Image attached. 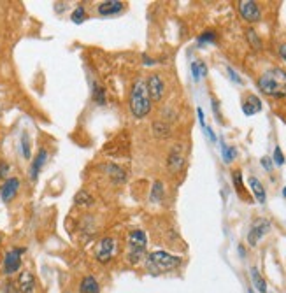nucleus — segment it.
I'll return each instance as SVG.
<instances>
[{"label":"nucleus","instance_id":"nucleus-13","mask_svg":"<svg viewBox=\"0 0 286 293\" xmlns=\"http://www.w3.org/2000/svg\"><path fill=\"white\" fill-rule=\"evenodd\" d=\"M46 162H48V151L42 148V149H39L37 156L34 158V160H32V163H30V171H28V176H30L32 181H37L40 169L46 165Z\"/></svg>","mask_w":286,"mask_h":293},{"label":"nucleus","instance_id":"nucleus-5","mask_svg":"<svg viewBox=\"0 0 286 293\" xmlns=\"http://www.w3.org/2000/svg\"><path fill=\"white\" fill-rule=\"evenodd\" d=\"M23 254H25V248H11V250L4 254L2 269H4L5 276H13V274H16V272L21 269Z\"/></svg>","mask_w":286,"mask_h":293},{"label":"nucleus","instance_id":"nucleus-30","mask_svg":"<svg viewBox=\"0 0 286 293\" xmlns=\"http://www.w3.org/2000/svg\"><path fill=\"white\" fill-rule=\"evenodd\" d=\"M216 40V34L214 32H204L200 37H198V42L204 44V42H214Z\"/></svg>","mask_w":286,"mask_h":293},{"label":"nucleus","instance_id":"nucleus-25","mask_svg":"<svg viewBox=\"0 0 286 293\" xmlns=\"http://www.w3.org/2000/svg\"><path fill=\"white\" fill-rule=\"evenodd\" d=\"M93 100L97 102L98 105H104L106 104V90L102 86H97V84H93Z\"/></svg>","mask_w":286,"mask_h":293},{"label":"nucleus","instance_id":"nucleus-7","mask_svg":"<svg viewBox=\"0 0 286 293\" xmlns=\"http://www.w3.org/2000/svg\"><path fill=\"white\" fill-rule=\"evenodd\" d=\"M146 88H148V95H150L151 100L160 102L165 95V83L160 74H151L148 78V83H146Z\"/></svg>","mask_w":286,"mask_h":293},{"label":"nucleus","instance_id":"nucleus-17","mask_svg":"<svg viewBox=\"0 0 286 293\" xmlns=\"http://www.w3.org/2000/svg\"><path fill=\"white\" fill-rule=\"evenodd\" d=\"M249 188H251V192H253V195H255V198L256 200L260 202V204H265V200H267V195H265V188H264V184L260 183L256 177H253L251 176L249 177Z\"/></svg>","mask_w":286,"mask_h":293},{"label":"nucleus","instance_id":"nucleus-35","mask_svg":"<svg viewBox=\"0 0 286 293\" xmlns=\"http://www.w3.org/2000/svg\"><path fill=\"white\" fill-rule=\"evenodd\" d=\"M198 121H200V125H202V128H206V121H204V111L202 109H198Z\"/></svg>","mask_w":286,"mask_h":293},{"label":"nucleus","instance_id":"nucleus-8","mask_svg":"<svg viewBox=\"0 0 286 293\" xmlns=\"http://www.w3.org/2000/svg\"><path fill=\"white\" fill-rule=\"evenodd\" d=\"M239 13H241L242 20H246L248 23H256L262 18V11H260L258 4L253 0H241L239 2Z\"/></svg>","mask_w":286,"mask_h":293},{"label":"nucleus","instance_id":"nucleus-14","mask_svg":"<svg viewBox=\"0 0 286 293\" xmlns=\"http://www.w3.org/2000/svg\"><path fill=\"white\" fill-rule=\"evenodd\" d=\"M185 163V155H183V148L181 144L174 146L171 149V153H169V160H167V165L171 169V172H177L181 171V167Z\"/></svg>","mask_w":286,"mask_h":293},{"label":"nucleus","instance_id":"nucleus-3","mask_svg":"<svg viewBox=\"0 0 286 293\" xmlns=\"http://www.w3.org/2000/svg\"><path fill=\"white\" fill-rule=\"evenodd\" d=\"M146 271L151 274H162V272H169L177 269L183 263V260L176 254H171L167 251H151L150 254H146Z\"/></svg>","mask_w":286,"mask_h":293},{"label":"nucleus","instance_id":"nucleus-23","mask_svg":"<svg viewBox=\"0 0 286 293\" xmlns=\"http://www.w3.org/2000/svg\"><path fill=\"white\" fill-rule=\"evenodd\" d=\"M163 197H165L163 183H162V181H156V183L153 184V188H151V200L160 202V200H163Z\"/></svg>","mask_w":286,"mask_h":293},{"label":"nucleus","instance_id":"nucleus-28","mask_svg":"<svg viewBox=\"0 0 286 293\" xmlns=\"http://www.w3.org/2000/svg\"><path fill=\"white\" fill-rule=\"evenodd\" d=\"M232 181H233V184H235L237 192H242V190H244V186H242V174H241V171L232 172Z\"/></svg>","mask_w":286,"mask_h":293},{"label":"nucleus","instance_id":"nucleus-12","mask_svg":"<svg viewBox=\"0 0 286 293\" xmlns=\"http://www.w3.org/2000/svg\"><path fill=\"white\" fill-rule=\"evenodd\" d=\"M125 4L119 0H107V2H100L97 7L100 16H116V14L123 13Z\"/></svg>","mask_w":286,"mask_h":293},{"label":"nucleus","instance_id":"nucleus-4","mask_svg":"<svg viewBox=\"0 0 286 293\" xmlns=\"http://www.w3.org/2000/svg\"><path fill=\"white\" fill-rule=\"evenodd\" d=\"M146 248H148V237L142 230L135 228L130 230L127 239V262L137 265L146 258Z\"/></svg>","mask_w":286,"mask_h":293},{"label":"nucleus","instance_id":"nucleus-22","mask_svg":"<svg viewBox=\"0 0 286 293\" xmlns=\"http://www.w3.org/2000/svg\"><path fill=\"white\" fill-rule=\"evenodd\" d=\"M153 132L156 137H163V139H165V137L171 136V127H169L167 123L156 121V123H153Z\"/></svg>","mask_w":286,"mask_h":293},{"label":"nucleus","instance_id":"nucleus-34","mask_svg":"<svg viewBox=\"0 0 286 293\" xmlns=\"http://www.w3.org/2000/svg\"><path fill=\"white\" fill-rule=\"evenodd\" d=\"M262 165H264L267 171H270V169H272V162H270V158H267V156L262 158Z\"/></svg>","mask_w":286,"mask_h":293},{"label":"nucleus","instance_id":"nucleus-19","mask_svg":"<svg viewBox=\"0 0 286 293\" xmlns=\"http://www.w3.org/2000/svg\"><path fill=\"white\" fill-rule=\"evenodd\" d=\"M74 202H76V206H81V207H92L93 204H95L92 195H90L88 192H84V190H81V192L76 195Z\"/></svg>","mask_w":286,"mask_h":293},{"label":"nucleus","instance_id":"nucleus-10","mask_svg":"<svg viewBox=\"0 0 286 293\" xmlns=\"http://www.w3.org/2000/svg\"><path fill=\"white\" fill-rule=\"evenodd\" d=\"M19 192V179L18 177H7L0 186V198L4 202H11Z\"/></svg>","mask_w":286,"mask_h":293},{"label":"nucleus","instance_id":"nucleus-18","mask_svg":"<svg viewBox=\"0 0 286 293\" xmlns=\"http://www.w3.org/2000/svg\"><path fill=\"white\" fill-rule=\"evenodd\" d=\"M106 172L107 176H109L111 179L114 181V183H123L125 177H127V174H125V171L121 169V167L114 165V163H109V165H106Z\"/></svg>","mask_w":286,"mask_h":293},{"label":"nucleus","instance_id":"nucleus-37","mask_svg":"<svg viewBox=\"0 0 286 293\" xmlns=\"http://www.w3.org/2000/svg\"><path fill=\"white\" fill-rule=\"evenodd\" d=\"M227 70H229V72H230V76H232V79H233V81H235V83H241V78H239V76L235 74V72H233V70L230 69V67H229V69H227Z\"/></svg>","mask_w":286,"mask_h":293},{"label":"nucleus","instance_id":"nucleus-11","mask_svg":"<svg viewBox=\"0 0 286 293\" xmlns=\"http://www.w3.org/2000/svg\"><path fill=\"white\" fill-rule=\"evenodd\" d=\"M16 286H18L19 293H36V277H34V274H32L30 271H21L18 276V283H16Z\"/></svg>","mask_w":286,"mask_h":293},{"label":"nucleus","instance_id":"nucleus-1","mask_svg":"<svg viewBox=\"0 0 286 293\" xmlns=\"http://www.w3.org/2000/svg\"><path fill=\"white\" fill-rule=\"evenodd\" d=\"M258 88L262 90V93L272 98L286 97V70L281 67H272L265 70L258 78Z\"/></svg>","mask_w":286,"mask_h":293},{"label":"nucleus","instance_id":"nucleus-39","mask_svg":"<svg viewBox=\"0 0 286 293\" xmlns=\"http://www.w3.org/2000/svg\"><path fill=\"white\" fill-rule=\"evenodd\" d=\"M0 242H2V235H0Z\"/></svg>","mask_w":286,"mask_h":293},{"label":"nucleus","instance_id":"nucleus-38","mask_svg":"<svg viewBox=\"0 0 286 293\" xmlns=\"http://www.w3.org/2000/svg\"><path fill=\"white\" fill-rule=\"evenodd\" d=\"M283 195H285V197H286V188H285V192H283Z\"/></svg>","mask_w":286,"mask_h":293},{"label":"nucleus","instance_id":"nucleus-27","mask_svg":"<svg viewBox=\"0 0 286 293\" xmlns=\"http://www.w3.org/2000/svg\"><path fill=\"white\" fill-rule=\"evenodd\" d=\"M246 35H248V40H249V44L253 46V48H255V49H262V40L258 39V35H256L255 30H248Z\"/></svg>","mask_w":286,"mask_h":293},{"label":"nucleus","instance_id":"nucleus-29","mask_svg":"<svg viewBox=\"0 0 286 293\" xmlns=\"http://www.w3.org/2000/svg\"><path fill=\"white\" fill-rule=\"evenodd\" d=\"M235 158V149L233 148H229V146H223V160L227 163H230Z\"/></svg>","mask_w":286,"mask_h":293},{"label":"nucleus","instance_id":"nucleus-9","mask_svg":"<svg viewBox=\"0 0 286 293\" xmlns=\"http://www.w3.org/2000/svg\"><path fill=\"white\" fill-rule=\"evenodd\" d=\"M268 228H270V223H268L267 219H255L251 223L249 232H248V242H249V246L258 244L260 239L268 232Z\"/></svg>","mask_w":286,"mask_h":293},{"label":"nucleus","instance_id":"nucleus-26","mask_svg":"<svg viewBox=\"0 0 286 293\" xmlns=\"http://www.w3.org/2000/svg\"><path fill=\"white\" fill-rule=\"evenodd\" d=\"M71 20L76 23V25H79V23H83L84 20H86V11H84L83 5H79V7H76L74 11H72Z\"/></svg>","mask_w":286,"mask_h":293},{"label":"nucleus","instance_id":"nucleus-33","mask_svg":"<svg viewBox=\"0 0 286 293\" xmlns=\"http://www.w3.org/2000/svg\"><path fill=\"white\" fill-rule=\"evenodd\" d=\"M2 293H19L18 286L14 285L13 281H7L4 285V288H2Z\"/></svg>","mask_w":286,"mask_h":293},{"label":"nucleus","instance_id":"nucleus-40","mask_svg":"<svg viewBox=\"0 0 286 293\" xmlns=\"http://www.w3.org/2000/svg\"><path fill=\"white\" fill-rule=\"evenodd\" d=\"M249 293H253V292H249Z\"/></svg>","mask_w":286,"mask_h":293},{"label":"nucleus","instance_id":"nucleus-24","mask_svg":"<svg viewBox=\"0 0 286 293\" xmlns=\"http://www.w3.org/2000/svg\"><path fill=\"white\" fill-rule=\"evenodd\" d=\"M21 153L23 156L30 160L32 156V142H30V137H28V132H23L21 134Z\"/></svg>","mask_w":286,"mask_h":293},{"label":"nucleus","instance_id":"nucleus-20","mask_svg":"<svg viewBox=\"0 0 286 293\" xmlns=\"http://www.w3.org/2000/svg\"><path fill=\"white\" fill-rule=\"evenodd\" d=\"M251 279H253V285L260 293H267V283H265L264 277L260 276V272L256 269H251Z\"/></svg>","mask_w":286,"mask_h":293},{"label":"nucleus","instance_id":"nucleus-16","mask_svg":"<svg viewBox=\"0 0 286 293\" xmlns=\"http://www.w3.org/2000/svg\"><path fill=\"white\" fill-rule=\"evenodd\" d=\"M81 293H100V285L93 276H84L79 285Z\"/></svg>","mask_w":286,"mask_h":293},{"label":"nucleus","instance_id":"nucleus-21","mask_svg":"<svg viewBox=\"0 0 286 293\" xmlns=\"http://www.w3.org/2000/svg\"><path fill=\"white\" fill-rule=\"evenodd\" d=\"M191 74H193L195 81H200V79L207 74L206 63H204V61H193V63H191Z\"/></svg>","mask_w":286,"mask_h":293},{"label":"nucleus","instance_id":"nucleus-31","mask_svg":"<svg viewBox=\"0 0 286 293\" xmlns=\"http://www.w3.org/2000/svg\"><path fill=\"white\" fill-rule=\"evenodd\" d=\"M9 171H11V165L5 160H0V179H4L5 176L9 174Z\"/></svg>","mask_w":286,"mask_h":293},{"label":"nucleus","instance_id":"nucleus-32","mask_svg":"<svg viewBox=\"0 0 286 293\" xmlns=\"http://www.w3.org/2000/svg\"><path fill=\"white\" fill-rule=\"evenodd\" d=\"M274 163H276V165H283V163H285V156H283L281 148H279V146L274 149Z\"/></svg>","mask_w":286,"mask_h":293},{"label":"nucleus","instance_id":"nucleus-2","mask_svg":"<svg viewBox=\"0 0 286 293\" xmlns=\"http://www.w3.org/2000/svg\"><path fill=\"white\" fill-rule=\"evenodd\" d=\"M128 107H130V113H132L133 118L142 119L146 118L151 111V98L148 95V88L142 79H137L133 83L132 90H130V95H128Z\"/></svg>","mask_w":286,"mask_h":293},{"label":"nucleus","instance_id":"nucleus-15","mask_svg":"<svg viewBox=\"0 0 286 293\" xmlns=\"http://www.w3.org/2000/svg\"><path fill=\"white\" fill-rule=\"evenodd\" d=\"M260 111H262V100L256 95H248L242 102V113L246 116H253Z\"/></svg>","mask_w":286,"mask_h":293},{"label":"nucleus","instance_id":"nucleus-6","mask_svg":"<svg viewBox=\"0 0 286 293\" xmlns=\"http://www.w3.org/2000/svg\"><path fill=\"white\" fill-rule=\"evenodd\" d=\"M116 254V239L114 237H102L95 246V258L100 263H107Z\"/></svg>","mask_w":286,"mask_h":293},{"label":"nucleus","instance_id":"nucleus-36","mask_svg":"<svg viewBox=\"0 0 286 293\" xmlns=\"http://www.w3.org/2000/svg\"><path fill=\"white\" fill-rule=\"evenodd\" d=\"M279 55H281V58L286 61V44H281V46H279Z\"/></svg>","mask_w":286,"mask_h":293}]
</instances>
